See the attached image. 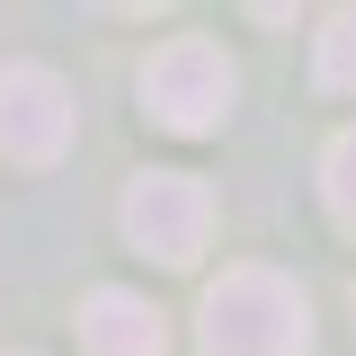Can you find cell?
<instances>
[{
	"mask_svg": "<svg viewBox=\"0 0 356 356\" xmlns=\"http://www.w3.org/2000/svg\"><path fill=\"white\" fill-rule=\"evenodd\" d=\"M196 348L205 356H312V303H303V285H285L276 267H232L222 285H205Z\"/></svg>",
	"mask_w": 356,
	"mask_h": 356,
	"instance_id": "obj_1",
	"label": "cell"
},
{
	"mask_svg": "<svg viewBox=\"0 0 356 356\" xmlns=\"http://www.w3.org/2000/svg\"><path fill=\"white\" fill-rule=\"evenodd\" d=\"M232 107V63L214 36H170L143 63V116L161 134H214Z\"/></svg>",
	"mask_w": 356,
	"mask_h": 356,
	"instance_id": "obj_2",
	"label": "cell"
},
{
	"mask_svg": "<svg viewBox=\"0 0 356 356\" xmlns=\"http://www.w3.org/2000/svg\"><path fill=\"white\" fill-rule=\"evenodd\" d=\"M125 241L161 267H196L214 241V196L196 170H143L125 187Z\"/></svg>",
	"mask_w": 356,
	"mask_h": 356,
	"instance_id": "obj_3",
	"label": "cell"
},
{
	"mask_svg": "<svg viewBox=\"0 0 356 356\" xmlns=\"http://www.w3.org/2000/svg\"><path fill=\"white\" fill-rule=\"evenodd\" d=\"M63 143H72V89H63V72L9 63V72H0V161L44 170Z\"/></svg>",
	"mask_w": 356,
	"mask_h": 356,
	"instance_id": "obj_4",
	"label": "cell"
},
{
	"mask_svg": "<svg viewBox=\"0 0 356 356\" xmlns=\"http://www.w3.org/2000/svg\"><path fill=\"white\" fill-rule=\"evenodd\" d=\"M81 348L89 356H170V339H161V312L143 303V294L98 285V294L81 303Z\"/></svg>",
	"mask_w": 356,
	"mask_h": 356,
	"instance_id": "obj_5",
	"label": "cell"
},
{
	"mask_svg": "<svg viewBox=\"0 0 356 356\" xmlns=\"http://www.w3.org/2000/svg\"><path fill=\"white\" fill-rule=\"evenodd\" d=\"M312 81L356 98V9H330V18H321V36H312Z\"/></svg>",
	"mask_w": 356,
	"mask_h": 356,
	"instance_id": "obj_6",
	"label": "cell"
},
{
	"mask_svg": "<svg viewBox=\"0 0 356 356\" xmlns=\"http://www.w3.org/2000/svg\"><path fill=\"white\" fill-rule=\"evenodd\" d=\"M321 196H330V214H339V222L356 232V125L339 134L330 152H321Z\"/></svg>",
	"mask_w": 356,
	"mask_h": 356,
	"instance_id": "obj_7",
	"label": "cell"
}]
</instances>
